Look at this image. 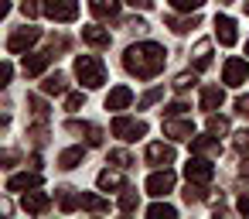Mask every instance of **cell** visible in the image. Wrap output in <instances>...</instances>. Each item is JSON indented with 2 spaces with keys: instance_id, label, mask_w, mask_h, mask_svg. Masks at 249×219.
<instances>
[{
  "instance_id": "45",
  "label": "cell",
  "mask_w": 249,
  "mask_h": 219,
  "mask_svg": "<svg viewBox=\"0 0 249 219\" xmlns=\"http://www.w3.org/2000/svg\"><path fill=\"white\" fill-rule=\"evenodd\" d=\"M242 7H246V14H249V0H242Z\"/></svg>"
},
{
  "instance_id": "27",
  "label": "cell",
  "mask_w": 249,
  "mask_h": 219,
  "mask_svg": "<svg viewBox=\"0 0 249 219\" xmlns=\"http://www.w3.org/2000/svg\"><path fill=\"white\" fill-rule=\"evenodd\" d=\"M140 205V192L137 188H123V195H120V212H133Z\"/></svg>"
},
{
  "instance_id": "19",
  "label": "cell",
  "mask_w": 249,
  "mask_h": 219,
  "mask_svg": "<svg viewBox=\"0 0 249 219\" xmlns=\"http://www.w3.org/2000/svg\"><path fill=\"white\" fill-rule=\"evenodd\" d=\"M48 62H52V52H35V55H28V59H24V76H41V72L48 69Z\"/></svg>"
},
{
  "instance_id": "42",
  "label": "cell",
  "mask_w": 249,
  "mask_h": 219,
  "mask_svg": "<svg viewBox=\"0 0 249 219\" xmlns=\"http://www.w3.org/2000/svg\"><path fill=\"white\" fill-rule=\"evenodd\" d=\"M130 7H140V11H150L154 7V0H126Z\"/></svg>"
},
{
  "instance_id": "25",
  "label": "cell",
  "mask_w": 249,
  "mask_h": 219,
  "mask_svg": "<svg viewBox=\"0 0 249 219\" xmlns=\"http://www.w3.org/2000/svg\"><path fill=\"white\" fill-rule=\"evenodd\" d=\"M208 65H212V41H198L195 45V69L205 72Z\"/></svg>"
},
{
  "instance_id": "22",
  "label": "cell",
  "mask_w": 249,
  "mask_h": 219,
  "mask_svg": "<svg viewBox=\"0 0 249 219\" xmlns=\"http://www.w3.org/2000/svg\"><path fill=\"white\" fill-rule=\"evenodd\" d=\"M167 28H171L174 35H184V31H191V28H198V11H195L191 18H174V14H167Z\"/></svg>"
},
{
  "instance_id": "8",
  "label": "cell",
  "mask_w": 249,
  "mask_h": 219,
  "mask_svg": "<svg viewBox=\"0 0 249 219\" xmlns=\"http://www.w3.org/2000/svg\"><path fill=\"white\" fill-rule=\"evenodd\" d=\"M174 171L171 168H160V171H154L150 178H147V192L150 195H157V199H164V195H171L174 192Z\"/></svg>"
},
{
  "instance_id": "41",
  "label": "cell",
  "mask_w": 249,
  "mask_h": 219,
  "mask_svg": "<svg viewBox=\"0 0 249 219\" xmlns=\"http://www.w3.org/2000/svg\"><path fill=\"white\" fill-rule=\"evenodd\" d=\"M0 161H4V168H14V161H18V151H11V147H7Z\"/></svg>"
},
{
  "instance_id": "34",
  "label": "cell",
  "mask_w": 249,
  "mask_h": 219,
  "mask_svg": "<svg viewBox=\"0 0 249 219\" xmlns=\"http://www.w3.org/2000/svg\"><path fill=\"white\" fill-rule=\"evenodd\" d=\"M86 106V93H69L65 96V110L69 113H75V110H82Z\"/></svg>"
},
{
  "instance_id": "11",
  "label": "cell",
  "mask_w": 249,
  "mask_h": 219,
  "mask_svg": "<svg viewBox=\"0 0 249 219\" xmlns=\"http://www.w3.org/2000/svg\"><path fill=\"white\" fill-rule=\"evenodd\" d=\"M164 137H171V140H191V137H195V127H191V120L167 117V120H164Z\"/></svg>"
},
{
  "instance_id": "23",
  "label": "cell",
  "mask_w": 249,
  "mask_h": 219,
  "mask_svg": "<svg viewBox=\"0 0 249 219\" xmlns=\"http://www.w3.org/2000/svg\"><path fill=\"white\" fill-rule=\"evenodd\" d=\"M69 89V79L62 76V72H55V76H48L45 82H41V93H48V96H62Z\"/></svg>"
},
{
  "instance_id": "20",
  "label": "cell",
  "mask_w": 249,
  "mask_h": 219,
  "mask_svg": "<svg viewBox=\"0 0 249 219\" xmlns=\"http://www.w3.org/2000/svg\"><path fill=\"white\" fill-rule=\"evenodd\" d=\"M222 103H225V93H222L218 86H205V89H201V110H205V113H215Z\"/></svg>"
},
{
  "instance_id": "26",
  "label": "cell",
  "mask_w": 249,
  "mask_h": 219,
  "mask_svg": "<svg viewBox=\"0 0 249 219\" xmlns=\"http://www.w3.org/2000/svg\"><path fill=\"white\" fill-rule=\"evenodd\" d=\"M82 209L86 212H109V202L99 199V195H92V192H82Z\"/></svg>"
},
{
  "instance_id": "1",
  "label": "cell",
  "mask_w": 249,
  "mask_h": 219,
  "mask_svg": "<svg viewBox=\"0 0 249 219\" xmlns=\"http://www.w3.org/2000/svg\"><path fill=\"white\" fill-rule=\"evenodd\" d=\"M164 62H167V52H164V45H157V41L130 45L126 55H123V69H126L130 76H137V79H154V76L164 69Z\"/></svg>"
},
{
  "instance_id": "47",
  "label": "cell",
  "mask_w": 249,
  "mask_h": 219,
  "mask_svg": "<svg viewBox=\"0 0 249 219\" xmlns=\"http://www.w3.org/2000/svg\"><path fill=\"white\" fill-rule=\"evenodd\" d=\"M246 55H249V41H246Z\"/></svg>"
},
{
  "instance_id": "18",
  "label": "cell",
  "mask_w": 249,
  "mask_h": 219,
  "mask_svg": "<svg viewBox=\"0 0 249 219\" xmlns=\"http://www.w3.org/2000/svg\"><path fill=\"white\" fill-rule=\"evenodd\" d=\"M89 11L99 18V21H113L120 14V0H89Z\"/></svg>"
},
{
  "instance_id": "46",
  "label": "cell",
  "mask_w": 249,
  "mask_h": 219,
  "mask_svg": "<svg viewBox=\"0 0 249 219\" xmlns=\"http://www.w3.org/2000/svg\"><path fill=\"white\" fill-rule=\"evenodd\" d=\"M218 4H232V0H218Z\"/></svg>"
},
{
  "instance_id": "16",
  "label": "cell",
  "mask_w": 249,
  "mask_h": 219,
  "mask_svg": "<svg viewBox=\"0 0 249 219\" xmlns=\"http://www.w3.org/2000/svg\"><path fill=\"white\" fill-rule=\"evenodd\" d=\"M191 151H195V154H205V158H218V154H222V144L215 140V134H208V137H191Z\"/></svg>"
},
{
  "instance_id": "7",
  "label": "cell",
  "mask_w": 249,
  "mask_h": 219,
  "mask_svg": "<svg viewBox=\"0 0 249 219\" xmlns=\"http://www.w3.org/2000/svg\"><path fill=\"white\" fill-rule=\"evenodd\" d=\"M184 175H188V181H198V185H208V181L215 178V168L208 164V158H205V154H198V158H191V161L184 164Z\"/></svg>"
},
{
  "instance_id": "31",
  "label": "cell",
  "mask_w": 249,
  "mask_h": 219,
  "mask_svg": "<svg viewBox=\"0 0 249 219\" xmlns=\"http://www.w3.org/2000/svg\"><path fill=\"white\" fill-rule=\"evenodd\" d=\"M160 96H164V89H160V86H154V89H147V93H143V96L137 100V106H140V110H147V106L160 103Z\"/></svg>"
},
{
  "instance_id": "14",
  "label": "cell",
  "mask_w": 249,
  "mask_h": 219,
  "mask_svg": "<svg viewBox=\"0 0 249 219\" xmlns=\"http://www.w3.org/2000/svg\"><path fill=\"white\" fill-rule=\"evenodd\" d=\"M130 103H133V89H130V86H116V89H109V96H106V110H113V113L126 110Z\"/></svg>"
},
{
  "instance_id": "6",
  "label": "cell",
  "mask_w": 249,
  "mask_h": 219,
  "mask_svg": "<svg viewBox=\"0 0 249 219\" xmlns=\"http://www.w3.org/2000/svg\"><path fill=\"white\" fill-rule=\"evenodd\" d=\"M249 79V65H246V59H225V65H222V82L225 86H242Z\"/></svg>"
},
{
  "instance_id": "4",
  "label": "cell",
  "mask_w": 249,
  "mask_h": 219,
  "mask_svg": "<svg viewBox=\"0 0 249 219\" xmlns=\"http://www.w3.org/2000/svg\"><path fill=\"white\" fill-rule=\"evenodd\" d=\"M38 38H41V31H38L35 24H24V28L11 31V38H7V52H11V55H24Z\"/></svg>"
},
{
  "instance_id": "17",
  "label": "cell",
  "mask_w": 249,
  "mask_h": 219,
  "mask_svg": "<svg viewBox=\"0 0 249 219\" xmlns=\"http://www.w3.org/2000/svg\"><path fill=\"white\" fill-rule=\"evenodd\" d=\"M21 202H24V212H31V216H41V212H48V205H52V202H48V195H45V192H35V188H31V192H24V199H21Z\"/></svg>"
},
{
  "instance_id": "29",
  "label": "cell",
  "mask_w": 249,
  "mask_h": 219,
  "mask_svg": "<svg viewBox=\"0 0 249 219\" xmlns=\"http://www.w3.org/2000/svg\"><path fill=\"white\" fill-rule=\"evenodd\" d=\"M28 106H31V113H35V120H38V123H45V120H48V103H45V100L28 96Z\"/></svg>"
},
{
  "instance_id": "21",
  "label": "cell",
  "mask_w": 249,
  "mask_h": 219,
  "mask_svg": "<svg viewBox=\"0 0 249 219\" xmlns=\"http://www.w3.org/2000/svg\"><path fill=\"white\" fill-rule=\"evenodd\" d=\"M120 171H123V168H120ZM120 171H109V168H106V171H99L96 185H99L103 192H116V188H123V175H120Z\"/></svg>"
},
{
  "instance_id": "24",
  "label": "cell",
  "mask_w": 249,
  "mask_h": 219,
  "mask_svg": "<svg viewBox=\"0 0 249 219\" xmlns=\"http://www.w3.org/2000/svg\"><path fill=\"white\" fill-rule=\"evenodd\" d=\"M82 158H86V151H82V147H69V151H62V154H58V168L72 171V168H79V164H82Z\"/></svg>"
},
{
  "instance_id": "28",
  "label": "cell",
  "mask_w": 249,
  "mask_h": 219,
  "mask_svg": "<svg viewBox=\"0 0 249 219\" xmlns=\"http://www.w3.org/2000/svg\"><path fill=\"white\" fill-rule=\"evenodd\" d=\"M147 216H150V219H174V216H178V209H174V205H167V202H157V205H150V209H147Z\"/></svg>"
},
{
  "instance_id": "35",
  "label": "cell",
  "mask_w": 249,
  "mask_h": 219,
  "mask_svg": "<svg viewBox=\"0 0 249 219\" xmlns=\"http://www.w3.org/2000/svg\"><path fill=\"white\" fill-rule=\"evenodd\" d=\"M195 82H198V79H195V72H181V76L174 79V89H178V93H184V89H191Z\"/></svg>"
},
{
  "instance_id": "13",
  "label": "cell",
  "mask_w": 249,
  "mask_h": 219,
  "mask_svg": "<svg viewBox=\"0 0 249 219\" xmlns=\"http://www.w3.org/2000/svg\"><path fill=\"white\" fill-rule=\"evenodd\" d=\"M82 41L89 45V48H109V31L106 28H99V24H86L82 28Z\"/></svg>"
},
{
  "instance_id": "9",
  "label": "cell",
  "mask_w": 249,
  "mask_h": 219,
  "mask_svg": "<svg viewBox=\"0 0 249 219\" xmlns=\"http://www.w3.org/2000/svg\"><path fill=\"white\" fill-rule=\"evenodd\" d=\"M147 164H154V168H167V164H174V147L171 144H164V140H157V144H147Z\"/></svg>"
},
{
  "instance_id": "10",
  "label": "cell",
  "mask_w": 249,
  "mask_h": 219,
  "mask_svg": "<svg viewBox=\"0 0 249 219\" xmlns=\"http://www.w3.org/2000/svg\"><path fill=\"white\" fill-rule=\"evenodd\" d=\"M215 38H218V45H225V48H232V45L239 41L235 21H232L229 14H218V18H215Z\"/></svg>"
},
{
  "instance_id": "44",
  "label": "cell",
  "mask_w": 249,
  "mask_h": 219,
  "mask_svg": "<svg viewBox=\"0 0 249 219\" xmlns=\"http://www.w3.org/2000/svg\"><path fill=\"white\" fill-rule=\"evenodd\" d=\"M239 212H246V216H249V192L239 199Z\"/></svg>"
},
{
  "instance_id": "32",
  "label": "cell",
  "mask_w": 249,
  "mask_h": 219,
  "mask_svg": "<svg viewBox=\"0 0 249 219\" xmlns=\"http://www.w3.org/2000/svg\"><path fill=\"white\" fill-rule=\"evenodd\" d=\"M167 4H171L174 11H184V14H195V11H201V4H205V0H167Z\"/></svg>"
},
{
  "instance_id": "2",
  "label": "cell",
  "mask_w": 249,
  "mask_h": 219,
  "mask_svg": "<svg viewBox=\"0 0 249 219\" xmlns=\"http://www.w3.org/2000/svg\"><path fill=\"white\" fill-rule=\"evenodd\" d=\"M75 76L82 79L86 89H99L106 82V65H103L99 55H79L75 59Z\"/></svg>"
},
{
  "instance_id": "33",
  "label": "cell",
  "mask_w": 249,
  "mask_h": 219,
  "mask_svg": "<svg viewBox=\"0 0 249 219\" xmlns=\"http://www.w3.org/2000/svg\"><path fill=\"white\" fill-rule=\"evenodd\" d=\"M208 134H229V120L225 117H215V113H208Z\"/></svg>"
},
{
  "instance_id": "5",
  "label": "cell",
  "mask_w": 249,
  "mask_h": 219,
  "mask_svg": "<svg viewBox=\"0 0 249 219\" xmlns=\"http://www.w3.org/2000/svg\"><path fill=\"white\" fill-rule=\"evenodd\" d=\"M109 130H113V137H120V140H140V137L147 134V123L137 120V117H116Z\"/></svg>"
},
{
  "instance_id": "36",
  "label": "cell",
  "mask_w": 249,
  "mask_h": 219,
  "mask_svg": "<svg viewBox=\"0 0 249 219\" xmlns=\"http://www.w3.org/2000/svg\"><path fill=\"white\" fill-rule=\"evenodd\" d=\"M86 140H89V147H99V144H103V130H99L96 123H89V127H86Z\"/></svg>"
},
{
  "instance_id": "15",
  "label": "cell",
  "mask_w": 249,
  "mask_h": 219,
  "mask_svg": "<svg viewBox=\"0 0 249 219\" xmlns=\"http://www.w3.org/2000/svg\"><path fill=\"white\" fill-rule=\"evenodd\" d=\"M58 209H62V212H75V209H82V192L72 188V185H62V188H58Z\"/></svg>"
},
{
  "instance_id": "3",
  "label": "cell",
  "mask_w": 249,
  "mask_h": 219,
  "mask_svg": "<svg viewBox=\"0 0 249 219\" xmlns=\"http://www.w3.org/2000/svg\"><path fill=\"white\" fill-rule=\"evenodd\" d=\"M41 7H45V18L62 21V24L79 18V4H75V0H41Z\"/></svg>"
},
{
  "instance_id": "39",
  "label": "cell",
  "mask_w": 249,
  "mask_h": 219,
  "mask_svg": "<svg viewBox=\"0 0 249 219\" xmlns=\"http://www.w3.org/2000/svg\"><path fill=\"white\" fill-rule=\"evenodd\" d=\"M235 113L249 120V96H239V100H235Z\"/></svg>"
},
{
  "instance_id": "38",
  "label": "cell",
  "mask_w": 249,
  "mask_h": 219,
  "mask_svg": "<svg viewBox=\"0 0 249 219\" xmlns=\"http://www.w3.org/2000/svg\"><path fill=\"white\" fill-rule=\"evenodd\" d=\"M21 11H24V18H38V14H45V7H38L35 0H24V4H21Z\"/></svg>"
},
{
  "instance_id": "12",
  "label": "cell",
  "mask_w": 249,
  "mask_h": 219,
  "mask_svg": "<svg viewBox=\"0 0 249 219\" xmlns=\"http://www.w3.org/2000/svg\"><path fill=\"white\" fill-rule=\"evenodd\" d=\"M41 185V175H38V168L35 171H24V175H11L7 178V192H31V188H38Z\"/></svg>"
},
{
  "instance_id": "40",
  "label": "cell",
  "mask_w": 249,
  "mask_h": 219,
  "mask_svg": "<svg viewBox=\"0 0 249 219\" xmlns=\"http://www.w3.org/2000/svg\"><path fill=\"white\" fill-rule=\"evenodd\" d=\"M184 110H188V103H171V106H167L164 113H167V117H181Z\"/></svg>"
},
{
  "instance_id": "43",
  "label": "cell",
  "mask_w": 249,
  "mask_h": 219,
  "mask_svg": "<svg viewBox=\"0 0 249 219\" xmlns=\"http://www.w3.org/2000/svg\"><path fill=\"white\" fill-rule=\"evenodd\" d=\"M239 175H246V178H249V158H246V154H242V161H239Z\"/></svg>"
},
{
  "instance_id": "37",
  "label": "cell",
  "mask_w": 249,
  "mask_h": 219,
  "mask_svg": "<svg viewBox=\"0 0 249 219\" xmlns=\"http://www.w3.org/2000/svg\"><path fill=\"white\" fill-rule=\"evenodd\" d=\"M235 151L239 154H249V130H239L235 134Z\"/></svg>"
},
{
  "instance_id": "30",
  "label": "cell",
  "mask_w": 249,
  "mask_h": 219,
  "mask_svg": "<svg viewBox=\"0 0 249 219\" xmlns=\"http://www.w3.org/2000/svg\"><path fill=\"white\" fill-rule=\"evenodd\" d=\"M109 164H116V168H123V171H126V168H133L137 161H133V154H130V151H109Z\"/></svg>"
}]
</instances>
